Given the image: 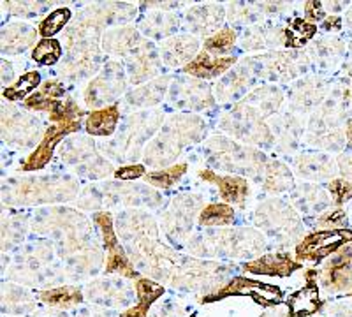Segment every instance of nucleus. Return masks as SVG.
Instances as JSON below:
<instances>
[{
    "mask_svg": "<svg viewBox=\"0 0 352 317\" xmlns=\"http://www.w3.org/2000/svg\"><path fill=\"white\" fill-rule=\"evenodd\" d=\"M352 241L351 229H324L308 234L296 247L298 261H322L340 249L342 245Z\"/></svg>",
    "mask_w": 352,
    "mask_h": 317,
    "instance_id": "f257e3e1",
    "label": "nucleus"
},
{
    "mask_svg": "<svg viewBox=\"0 0 352 317\" xmlns=\"http://www.w3.org/2000/svg\"><path fill=\"white\" fill-rule=\"evenodd\" d=\"M238 294H243V296H252L257 303L264 307H272L278 305L282 301V291L275 285L264 284V282L252 281V278H245V277H236L232 278L231 284L228 287L220 291L219 294H215L210 300H219V298L226 296H238Z\"/></svg>",
    "mask_w": 352,
    "mask_h": 317,
    "instance_id": "f03ea898",
    "label": "nucleus"
},
{
    "mask_svg": "<svg viewBox=\"0 0 352 317\" xmlns=\"http://www.w3.org/2000/svg\"><path fill=\"white\" fill-rule=\"evenodd\" d=\"M80 125L76 124H53L52 127L46 131L43 141L39 143V146L36 149V152H32L27 157L21 164V169L23 171H36V169L44 168L52 161L53 152H55V146L64 140L67 134L78 131Z\"/></svg>",
    "mask_w": 352,
    "mask_h": 317,
    "instance_id": "7ed1b4c3",
    "label": "nucleus"
},
{
    "mask_svg": "<svg viewBox=\"0 0 352 317\" xmlns=\"http://www.w3.org/2000/svg\"><path fill=\"white\" fill-rule=\"evenodd\" d=\"M300 263L292 261L289 254H268L256 261L245 265V272L257 273V275H270V277H287L300 268Z\"/></svg>",
    "mask_w": 352,
    "mask_h": 317,
    "instance_id": "20e7f679",
    "label": "nucleus"
},
{
    "mask_svg": "<svg viewBox=\"0 0 352 317\" xmlns=\"http://www.w3.org/2000/svg\"><path fill=\"white\" fill-rule=\"evenodd\" d=\"M234 61H236L234 56H212V53L204 50L184 71L192 74V76L208 80V78H215L224 73V71H228L234 64Z\"/></svg>",
    "mask_w": 352,
    "mask_h": 317,
    "instance_id": "39448f33",
    "label": "nucleus"
},
{
    "mask_svg": "<svg viewBox=\"0 0 352 317\" xmlns=\"http://www.w3.org/2000/svg\"><path fill=\"white\" fill-rule=\"evenodd\" d=\"M199 177L206 182H215L226 203H243L248 194L247 180L240 177H217L213 171H201Z\"/></svg>",
    "mask_w": 352,
    "mask_h": 317,
    "instance_id": "423d86ee",
    "label": "nucleus"
},
{
    "mask_svg": "<svg viewBox=\"0 0 352 317\" xmlns=\"http://www.w3.org/2000/svg\"><path fill=\"white\" fill-rule=\"evenodd\" d=\"M64 92L65 89L60 81H44L39 87V90H36L32 96L25 100V106L32 109H39V111H53L56 106L60 105V102H58V97L64 96Z\"/></svg>",
    "mask_w": 352,
    "mask_h": 317,
    "instance_id": "0eeeda50",
    "label": "nucleus"
},
{
    "mask_svg": "<svg viewBox=\"0 0 352 317\" xmlns=\"http://www.w3.org/2000/svg\"><path fill=\"white\" fill-rule=\"evenodd\" d=\"M352 272V245L340 250V254L326 266V284L335 285L336 289H345L351 282Z\"/></svg>",
    "mask_w": 352,
    "mask_h": 317,
    "instance_id": "6e6552de",
    "label": "nucleus"
},
{
    "mask_svg": "<svg viewBox=\"0 0 352 317\" xmlns=\"http://www.w3.org/2000/svg\"><path fill=\"white\" fill-rule=\"evenodd\" d=\"M118 118H120V108L113 105L109 108L96 109L90 113L85 122V127H87V133L92 136H111L118 124Z\"/></svg>",
    "mask_w": 352,
    "mask_h": 317,
    "instance_id": "1a4fd4ad",
    "label": "nucleus"
},
{
    "mask_svg": "<svg viewBox=\"0 0 352 317\" xmlns=\"http://www.w3.org/2000/svg\"><path fill=\"white\" fill-rule=\"evenodd\" d=\"M287 303L289 310H291L289 317L310 316V314L317 312V309H319V291L314 284H308L305 289L292 294Z\"/></svg>",
    "mask_w": 352,
    "mask_h": 317,
    "instance_id": "9d476101",
    "label": "nucleus"
},
{
    "mask_svg": "<svg viewBox=\"0 0 352 317\" xmlns=\"http://www.w3.org/2000/svg\"><path fill=\"white\" fill-rule=\"evenodd\" d=\"M164 293L162 285L148 281V278H141L138 281V294H140V303L134 309H129L122 317H144L148 312V307L153 301Z\"/></svg>",
    "mask_w": 352,
    "mask_h": 317,
    "instance_id": "9b49d317",
    "label": "nucleus"
},
{
    "mask_svg": "<svg viewBox=\"0 0 352 317\" xmlns=\"http://www.w3.org/2000/svg\"><path fill=\"white\" fill-rule=\"evenodd\" d=\"M317 32V25L303 20V18H294L285 28V46L289 48H301L312 39Z\"/></svg>",
    "mask_w": 352,
    "mask_h": 317,
    "instance_id": "f8f14e48",
    "label": "nucleus"
},
{
    "mask_svg": "<svg viewBox=\"0 0 352 317\" xmlns=\"http://www.w3.org/2000/svg\"><path fill=\"white\" fill-rule=\"evenodd\" d=\"M37 87H41V74L37 71H28L23 76L18 78L11 87L4 90V97L8 100H27L28 97L36 92Z\"/></svg>",
    "mask_w": 352,
    "mask_h": 317,
    "instance_id": "ddd939ff",
    "label": "nucleus"
},
{
    "mask_svg": "<svg viewBox=\"0 0 352 317\" xmlns=\"http://www.w3.org/2000/svg\"><path fill=\"white\" fill-rule=\"evenodd\" d=\"M234 221V210L224 203H213L201 212L199 222L203 226H228Z\"/></svg>",
    "mask_w": 352,
    "mask_h": 317,
    "instance_id": "4468645a",
    "label": "nucleus"
},
{
    "mask_svg": "<svg viewBox=\"0 0 352 317\" xmlns=\"http://www.w3.org/2000/svg\"><path fill=\"white\" fill-rule=\"evenodd\" d=\"M69 20H71V9L67 8L55 9V11L50 12L48 17L41 21L39 34L44 37V39H53L55 34L64 30V27L67 25Z\"/></svg>",
    "mask_w": 352,
    "mask_h": 317,
    "instance_id": "2eb2a0df",
    "label": "nucleus"
},
{
    "mask_svg": "<svg viewBox=\"0 0 352 317\" xmlns=\"http://www.w3.org/2000/svg\"><path fill=\"white\" fill-rule=\"evenodd\" d=\"M185 171H187V164H176V166H171V168L162 169V171L146 173L144 178H146L148 184L155 185V187H159V189H169V187H173L176 182L184 177Z\"/></svg>",
    "mask_w": 352,
    "mask_h": 317,
    "instance_id": "dca6fc26",
    "label": "nucleus"
},
{
    "mask_svg": "<svg viewBox=\"0 0 352 317\" xmlns=\"http://www.w3.org/2000/svg\"><path fill=\"white\" fill-rule=\"evenodd\" d=\"M62 55V46L56 39H41L32 52V58L41 65H53Z\"/></svg>",
    "mask_w": 352,
    "mask_h": 317,
    "instance_id": "f3484780",
    "label": "nucleus"
},
{
    "mask_svg": "<svg viewBox=\"0 0 352 317\" xmlns=\"http://www.w3.org/2000/svg\"><path fill=\"white\" fill-rule=\"evenodd\" d=\"M234 43H236V34H234V30L229 27H224L215 36L204 41V50L206 52H215L217 55L220 53V56H224V53H228L234 46Z\"/></svg>",
    "mask_w": 352,
    "mask_h": 317,
    "instance_id": "a211bd4d",
    "label": "nucleus"
},
{
    "mask_svg": "<svg viewBox=\"0 0 352 317\" xmlns=\"http://www.w3.org/2000/svg\"><path fill=\"white\" fill-rule=\"evenodd\" d=\"M106 272L108 273L118 272V273H122V275H125V277H134V275H136V272L132 270L131 263L127 261V257H125V254H124V250H122L120 245H118V247H115V249L108 250Z\"/></svg>",
    "mask_w": 352,
    "mask_h": 317,
    "instance_id": "6ab92c4d",
    "label": "nucleus"
},
{
    "mask_svg": "<svg viewBox=\"0 0 352 317\" xmlns=\"http://www.w3.org/2000/svg\"><path fill=\"white\" fill-rule=\"evenodd\" d=\"M96 222L97 226L100 228V231H102V240H104V247L106 250H111L115 249V247H118V238H116V233L115 229H113V219L111 215H109L108 212H100V213H96Z\"/></svg>",
    "mask_w": 352,
    "mask_h": 317,
    "instance_id": "aec40b11",
    "label": "nucleus"
},
{
    "mask_svg": "<svg viewBox=\"0 0 352 317\" xmlns=\"http://www.w3.org/2000/svg\"><path fill=\"white\" fill-rule=\"evenodd\" d=\"M43 300L53 303V305H72V303H78L81 300V294L80 291L72 289V287H62V289L44 293Z\"/></svg>",
    "mask_w": 352,
    "mask_h": 317,
    "instance_id": "412c9836",
    "label": "nucleus"
},
{
    "mask_svg": "<svg viewBox=\"0 0 352 317\" xmlns=\"http://www.w3.org/2000/svg\"><path fill=\"white\" fill-rule=\"evenodd\" d=\"M329 193L333 194L335 201L338 205H344L345 201L352 197V184L345 180H335L329 184Z\"/></svg>",
    "mask_w": 352,
    "mask_h": 317,
    "instance_id": "4be33fe9",
    "label": "nucleus"
},
{
    "mask_svg": "<svg viewBox=\"0 0 352 317\" xmlns=\"http://www.w3.org/2000/svg\"><path fill=\"white\" fill-rule=\"evenodd\" d=\"M144 166L134 164V166H122L120 169L115 171V178L118 180H138V178L144 177Z\"/></svg>",
    "mask_w": 352,
    "mask_h": 317,
    "instance_id": "5701e85b",
    "label": "nucleus"
},
{
    "mask_svg": "<svg viewBox=\"0 0 352 317\" xmlns=\"http://www.w3.org/2000/svg\"><path fill=\"white\" fill-rule=\"evenodd\" d=\"M307 21L314 23L324 18V11H322V4L320 2H307Z\"/></svg>",
    "mask_w": 352,
    "mask_h": 317,
    "instance_id": "b1692460",
    "label": "nucleus"
},
{
    "mask_svg": "<svg viewBox=\"0 0 352 317\" xmlns=\"http://www.w3.org/2000/svg\"><path fill=\"white\" fill-rule=\"evenodd\" d=\"M340 18H328V20L324 21V28H340Z\"/></svg>",
    "mask_w": 352,
    "mask_h": 317,
    "instance_id": "393cba45",
    "label": "nucleus"
},
{
    "mask_svg": "<svg viewBox=\"0 0 352 317\" xmlns=\"http://www.w3.org/2000/svg\"><path fill=\"white\" fill-rule=\"evenodd\" d=\"M347 136H349V143L352 145V122L349 124V127H347Z\"/></svg>",
    "mask_w": 352,
    "mask_h": 317,
    "instance_id": "a878e982",
    "label": "nucleus"
},
{
    "mask_svg": "<svg viewBox=\"0 0 352 317\" xmlns=\"http://www.w3.org/2000/svg\"><path fill=\"white\" fill-rule=\"evenodd\" d=\"M192 317H196V316H192Z\"/></svg>",
    "mask_w": 352,
    "mask_h": 317,
    "instance_id": "bb28decb",
    "label": "nucleus"
}]
</instances>
